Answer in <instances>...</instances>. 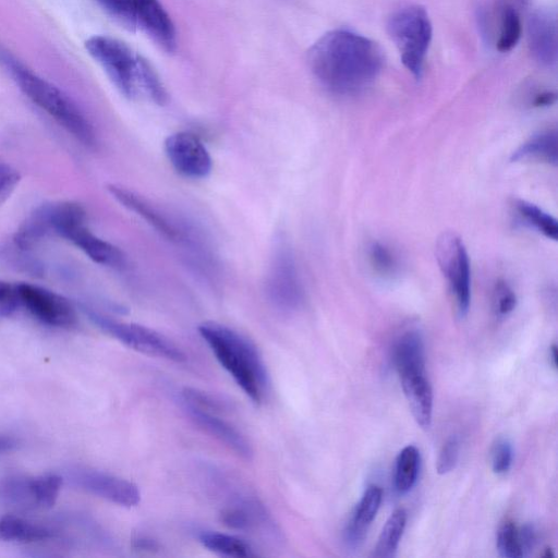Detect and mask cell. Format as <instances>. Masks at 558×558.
Segmentation results:
<instances>
[{
    "mask_svg": "<svg viewBox=\"0 0 558 558\" xmlns=\"http://www.w3.org/2000/svg\"><path fill=\"white\" fill-rule=\"evenodd\" d=\"M316 80L341 96L368 88L383 71L385 58L374 40L350 29H333L316 40L307 52Z\"/></svg>",
    "mask_w": 558,
    "mask_h": 558,
    "instance_id": "6da1fadb",
    "label": "cell"
},
{
    "mask_svg": "<svg viewBox=\"0 0 558 558\" xmlns=\"http://www.w3.org/2000/svg\"><path fill=\"white\" fill-rule=\"evenodd\" d=\"M85 49L124 97L166 104L167 93L157 73L148 61L125 43L110 36L96 35L85 41Z\"/></svg>",
    "mask_w": 558,
    "mask_h": 558,
    "instance_id": "7a4b0ae2",
    "label": "cell"
},
{
    "mask_svg": "<svg viewBox=\"0 0 558 558\" xmlns=\"http://www.w3.org/2000/svg\"><path fill=\"white\" fill-rule=\"evenodd\" d=\"M198 332L236 385L259 404L268 390L269 376L256 345L239 331L216 322H204Z\"/></svg>",
    "mask_w": 558,
    "mask_h": 558,
    "instance_id": "3957f363",
    "label": "cell"
},
{
    "mask_svg": "<svg viewBox=\"0 0 558 558\" xmlns=\"http://www.w3.org/2000/svg\"><path fill=\"white\" fill-rule=\"evenodd\" d=\"M0 64L23 94L84 146L97 145L95 129L77 105L59 87L40 77L0 46Z\"/></svg>",
    "mask_w": 558,
    "mask_h": 558,
    "instance_id": "277c9868",
    "label": "cell"
},
{
    "mask_svg": "<svg viewBox=\"0 0 558 558\" xmlns=\"http://www.w3.org/2000/svg\"><path fill=\"white\" fill-rule=\"evenodd\" d=\"M387 32L405 69L420 78L433 36L427 11L416 4L395 11L388 17Z\"/></svg>",
    "mask_w": 558,
    "mask_h": 558,
    "instance_id": "5b68a950",
    "label": "cell"
},
{
    "mask_svg": "<svg viewBox=\"0 0 558 558\" xmlns=\"http://www.w3.org/2000/svg\"><path fill=\"white\" fill-rule=\"evenodd\" d=\"M87 314L101 330L137 352L175 363L186 361L185 353L174 342L151 328L119 322L94 311Z\"/></svg>",
    "mask_w": 558,
    "mask_h": 558,
    "instance_id": "8992f818",
    "label": "cell"
},
{
    "mask_svg": "<svg viewBox=\"0 0 558 558\" xmlns=\"http://www.w3.org/2000/svg\"><path fill=\"white\" fill-rule=\"evenodd\" d=\"M267 295L272 305L284 313H292L303 303V288L293 253L286 242L274 250L266 281Z\"/></svg>",
    "mask_w": 558,
    "mask_h": 558,
    "instance_id": "52a82bcc",
    "label": "cell"
},
{
    "mask_svg": "<svg viewBox=\"0 0 558 558\" xmlns=\"http://www.w3.org/2000/svg\"><path fill=\"white\" fill-rule=\"evenodd\" d=\"M436 258L448 281L459 315H466L471 301V268L463 241L454 233H444L436 244Z\"/></svg>",
    "mask_w": 558,
    "mask_h": 558,
    "instance_id": "ba28073f",
    "label": "cell"
},
{
    "mask_svg": "<svg viewBox=\"0 0 558 558\" xmlns=\"http://www.w3.org/2000/svg\"><path fill=\"white\" fill-rule=\"evenodd\" d=\"M477 24L484 39L499 52H508L519 43L522 24L517 10L504 0H489L477 9Z\"/></svg>",
    "mask_w": 558,
    "mask_h": 558,
    "instance_id": "9c48e42d",
    "label": "cell"
},
{
    "mask_svg": "<svg viewBox=\"0 0 558 558\" xmlns=\"http://www.w3.org/2000/svg\"><path fill=\"white\" fill-rule=\"evenodd\" d=\"M15 294L17 304L48 326L70 328L76 323V313L72 304L53 291L22 282L15 284Z\"/></svg>",
    "mask_w": 558,
    "mask_h": 558,
    "instance_id": "30bf717a",
    "label": "cell"
},
{
    "mask_svg": "<svg viewBox=\"0 0 558 558\" xmlns=\"http://www.w3.org/2000/svg\"><path fill=\"white\" fill-rule=\"evenodd\" d=\"M62 483V476L56 473L34 477L11 476L1 482L0 495L14 505L51 508Z\"/></svg>",
    "mask_w": 558,
    "mask_h": 558,
    "instance_id": "8fae6325",
    "label": "cell"
},
{
    "mask_svg": "<svg viewBox=\"0 0 558 558\" xmlns=\"http://www.w3.org/2000/svg\"><path fill=\"white\" fill-rule=\"evenodd\" d=\"M76 487L122 507H134L141 501L138 487L122 477L102 471L76 468L69 473Z\"/></svg>",
    "mask_w": 558,
    "mask_h": 558,
    "instance_id": "7c38bea8",
    "label": "cell"
},
{
    "mask_svg": "<svg viewBox=\"0 0 558 558\" xmlns=\"http://www.w3.org/2000/svg\"><path fill=\"white\" fill-rule=\"evenodd\" d=\"M163 148L169 162L181 175L203 179L210 173L211 157L195 134L185 131L173 133L166 138Z\"/></svg>",
    "mask_w": 558,
    "mask_h": 558,
    "instance_id": "4fadbf2b",
    "label": "cell"
},
{
    "mask_svg": "<svg viewBox=\"0 0 558 558\" xmlns=\"http://www.w3.org/2000/svg\"><path fill=\"white\" fill-rule=\"evenodd\" d=\"M527 46L532 57L542 65L554 68L557 63V19L555 12L534 11L526 27Z\"/></svg>",
    "mask_w": 558,
    "mask_h": 558,
    "instance_id": "5bb4252c",
    "label": "cell"
},
{
    "mask_svg": "<svg viewBox=\"0 0 558 558\" xmlns=\"http://www.w3.org/2000/svg\"><path fill=\"white\" fill-rule=\"evenodd\" d=\"M136 28H142L156 44L168 52L177 47L175 27L159 0H129Z\"/></svg>",
    "mask_w": 558,
    "mask_h": 558,
    "instance_id": "9a60e30c",
    "label": "cell"
},
{
    "mask_svg": "<svg viewBox=\"0 0 558 558\" xmlns=\"http://www.w3.org/2000/svg\"><path fill=\"white\" fill-rule=\"evenodd\" d=\"M107 190L118 203L140 216L165 238L171 241H181L183 238L177 225L143 196L118 184H108Z\"/></svg>",
    "mask_w": 558,
    "mask_h": 558,
    "instance_id": "2e32d148",
    "label": "cell"
},
{
    "mask_svg": "<svg viewBox=\"0 0 558 558\" xmlns=\"http://www.w3.org/2000/svg\"><path fill=\"white\" fill-rule=\"evenodd\" d=\"M60 236L73 243L97 264L112 268H121L125 265L123 252L110 242L95 235L86 226V221L70 226L61 232Z\"/></svg>",
    "mask_w": 558,
    "mask_h": 558,
    "instance_id": "e0dca14e",
    "label": "cell"
},
{
    "mask_svg": "<svg viewBox=\"0 0 558 558\" xmlns=\"http://www.w3.org/2000/svg\"><path fill=\"white\" fill-rule=\"evenodd\" d=\"M184 409L198 426L235 454L247 460L253 457V449L244 435L232 424L221 418L216 411L204 410L185 403Z\"/></svg>",
    "mask_w": 558,
    "mask_h": 558,
    "instance_id": "ac0fdd59",
    "label": "cell"
},
{
    "mask_svg": "<svg viewBox=\"0 0 558 558\" xmlns=\"http://www.w3.org/2000/svg\"><path fill=\"white\" fill-rule=\"evenodd\" d=\"M392 360L400 378L424 374L425 355L421 333L409 330L400 336L393 345Z\"/></svg>",
    "mask_w": 558,
    "mask_h": 558,
    "instance_id": "d6986e66",
    "label": "cell"
},
{
    "mask_svg": "<svg viewBox=\"0 0 558 558\" xmlns=\"http://www.w3.org/2000/svg\"><path fill=\"white\" fill-rule=\"evenodd\" d=\"M381 499L383 490L379 486L369 485L366 488L344 530V541L349 546H356L364 539Z\"/></svg>",
    "mask_w": 558,
    "mask_h": 558,
    "instance_id": "ffe728a7",
    "label": "cell"
},
{
    "mask_svg": "<svg viewBox=\"0 0 558 558\" xmlns=\"http://www.w3.org/2000/svg\"><path fill=\"white\" fill-rule=\"evenodd\" d=\"M404 396L416 423L428 428L432 423L433 391L426 373L400 378Z\"/></svg>",
    "mask_w": 558,
    "mask_h": 558,
    "instance_id": "44dd1931",
    "label": "cell"
},
{
    "mask_svg": "<svg viewBox=\"0 0 558 558\" xmlns=\"http://www.w3.org/2000/svg\"><path fill=\"white\" fill-rule=\"evenodd\" d=\"M56 536L47 525L13 514L0 518V541L14 543H37Z\"/></svg>",
    "mask_w": 558,
    "mask_h": 558,
    "instance_id": "7402d4cb",
    "label": "cell"
},
{
    "mask_svg": "<svg viewBox=\"0 0 558 558\" xmlns=\"http://www.w3.org/2000/svg\"><path fill=\"white\" fill-rule=\"evenodd\" d=\"M557 132L555 129L545 130L533 135L522 144L511 157L512 161L536 160L547 163H557Z\"/></svg>",
    "mask_w": 558,
    "mask_h": 558,
    "instance_id": "603a6c76",
    "label": "cell"
},
{
    "mask_svg": "<svg viewBox=\"0 0 558 558\" xmlns=\"http://www.w3.org/2000/svg\"><path fill=\"white\" fill-rule=\"evenodd\" d=\"M199 543L216 554L227 557H251L254 551L248 543L238 536L215 531L198 533Z\"/></svg>",
    "mask_w": 558,
    "mask_h": 558,
    "instance_id": "cb8c5ba5",
    "label": "cell"
},
{
    "mask_svg": "<svg viewBox=\"0 0 558 558\" xmlns=\"http://www.w3.org/2000/svg\"><path fill=\"white\" fill-rule=\"evenodd\" d=\"M405 523V510L401 508L395 510L384 525L372 556L376 558L393 557L403 534Z\"/></svg>",
    "mask_w": 558,
    "mask_h": 558,
    "instance_id": "d4e9b609",
    "label": "cell"
},
{
    "mask_svg": "<svg viewBox=\"0 0 558 558\" xmlns=\"http://www.w3.org/2000/svg\"><path fill=\"white\" fill-rule=\"evenodd\" d=\"M420 469V452L414 446L404 447L397 457L395 486L400 494H405L414 486Z\"/></svg>",
    "mask_w": 558,
    "mask_h": 558,
    "instance_id": "484cf974",
    "label": "cell"
},
{
    "mask_svg": "<svg viewBox=\"0 0 558 558\" xmlns=\"http://www.w3.org/2000/svg\"><path fill=\"white\" fill-rule=\"evenodd\" d=\"M515 208L519 215L529 226L536 229L547 239L557 241L558 225L557 220L551 215L544 211L538 206L525 201H518L515 203Z\"/></svg>",
    "mask_w": 558,
    "mask_h": 558,
    "instance_id": "4316f807",
    "label": "cell"
},
{
    "mask_svg": "<svg viewBox=\"0 0 558 558\" xmlns=\"http://www.w3.org/2000/svg\"><path fill=\"white\" fill-rule=\"evenodd\" d=\"M368 259L373 269L383 277H391L399 267L395 252L379 241H374L369 244Z\"/></svg>",
    "mask_w": 558,
    "mask_h": 558,
    "instance_id": "83f0119b",
    "label": "cell"
},
{
    "mask_svg": "<svg viewBox=\"0 0 558 558\" xmlns=\"http://www.w3.org/2000/svg\"><path fill=\"white\" fill-rule=\"evenodd\" d=\"M497 549L502 557H523L519 526L511 521L502 522L497 532Z\"/></svg>",
    "mask_w": 558,
    "mask_h": 558,
    "instance_id": "f1b7e54d",
    "label": "cell"
},
{
    "mask_svg": "<svg viewBox=\"0 0 558 558\" xmlns=\"http://www.w3.org/2000/svg\"><path fill=\"white\" fill-rule=\"evenodd\" d=\"M112 19L130 29H135V19L129 0H95Z\"/></svg>",
    "mask_w": 558,
    "mask_h": 558,
    "instance_id": "f546056e",
    "label": "cell"
},
{
    "mask_svg": "<svg viewBox=\"0 0 558 558\" xmlns=\"http://www.w3.org/2000/svg\"><path fill=\"white\" fill-rule=\"evenodd\" d=\"M513 450L511 442L504 437H499L493 444L490 450L492 469L496 474L507 473L512 464Z\"/></svg>",
    "mask_w": 558,
    "mask_h": 558,
    "instance_id": "4dcf8cb0",
    "label": "cell"
},
{
    "mask_svg": "<svg viewBox=\"0 0 558 558\" xmlns=\"http://www.w3.org/2000/svg\"><path fill=\"white\" fill-rule=\"evenodd\" d=\"M459 449L460 442L457 436H451L446 440L437 459L436 470L439 474H446L454 469L459 458Z\"/></svg>",
    "mask_w": 558,
    "mask_h": 558,
    "instance_id": "1f68e13d",
    "label": "cell"
},
{
    "mask_svg": "<svg viewBox=\"0 0 558 558\" xmlns=\"http://www.w3.org/2000/svg\"><path fill=\"white\" fill-rule=\"evenodd\" d=\"M517 304V296L504 281L496 284L494 292V308L497 316L504 317L511 313Z\"/></svg>",
    "mask_w": 558,
    "mask_h": 558,
    "instance_id": "d6a6232c",
    "label": "cell"
},
{
    "mask_svg": "<svg viewBox=\"0 0 558 558\" xmlns=\"http://www.w3.org/2000/svg\"><path fill=\"white\" fill-rule=\"evenodd\" d=\"M20 180L21 175L15 168L0 161V204L13 193Z\"/></svg>",
    "mask_w": 558,
    "mask_h": 558,
    "instance_id": "836d02e7",
    "label": "cell"
},
{
    "mask_svg": "<svg viewBox=\"0 0 558 558\" xmlns=\"http://www.w3.org/2000/svg\"><path fill=\"white\" fill-rule=\"evenodd\" d=\"M17 305L15 286L0 280V308L5 313L11 312Z\"/></svg>",
    "mask_w": 558,
    "mask_h": 558,
    "instance_id": "e575fe53",
    "label": "cell"
},
{
    "mask_svg": "<svg viewBox=\"0 0 558 558\" xmlns=\"http://www.w3.org/2000/svg\"><path fill=\"white\" fill-rule=\"evenodd\" d=\"M519 533L523 556H525L535 546L537 541V533L532 524H524L520 526Z\"/></svg>",
    "mask_w": 558,
    "mask_h": 558,
    "instance_id": "d590c367",
    "label": "cell"
},
{
    "mask_svg": "<svg viewBox=\"0 0 558 558\" xmlns=\"http://www.w3.org/2000/svg\"><path fill=\"white\" fill-rule=\"evenodd\" d=\"M556 93L550 90H542L534 94L533 99L531 100V105L533 107H546L550 106L556 101Z\"/></svg>",
    "mask_w": 558,
    "mask_h": 558,
    "instance_id": "8d00e7d4",
    "label": "cell"
},
{
    "mask_svg": "<svg viewBox=\"0 0 558 558\" xmlns=\"http://www.w3.org/2000/svg\"><path fill=\"white\" fill-rule=\"evenodd\" d=\"M133 545L137 549L142 550H154L158 547L157 543L153 541L151 538L145 537V536H135L132 541Z\"/></svg>",
    "mask_w": 558,
    "mask_h": 558,
    "instance_id": "74e56055",
    "label": "cell"
},
{
    "mask_svg": "<svg viewBox=\"0 0 558 558\" xmlns=\"http://www.w3.org/2000/svg\"><path fill=\"white\" fill-rule=\"evenodd\" d=\"M16 447V440L7 435H0V454L12 451Z\"/></svg>",
    "mask_w": 558,
    "mask_h": 558,
    "instance_id": "f35d334b",
    "label": "cell"
},
{
    "mask_svg": "<svg viewBox=\"0 0 558 558\" xmlns=\"http://www.w3.org/2000/svg\"><path fill=\"white\" fill-rule=\"evenodd\" d=\"M549 355H550L551 364H553L554 368H556L557 367V348L555 344H553L550 347Z\"/></svg>",
    "mask_w": 558,
    "mask_h": 558,
    "instance_id": "ab89813d",
    "label": "cell"
},
{
    "mask_svg": "<svg viewBox=\"0 0 558 558\" xmlns=\"http://www.w3.org/2000/svg\"><path fill=\"white\" fill-rule=\"evenodd\" d=\"M522 1H525V0H522Z\"/></svg>",
    "mask_w": 558,
    "mask_h": 558,
    "instance_id": "60d3db41",
    "label": "cell"
}]
</instances>
